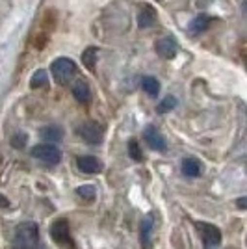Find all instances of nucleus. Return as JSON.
<instances>
[{
    "label": "nucleus",
    "instance_id": "nucleus-11",
    "mask_svg": "<svg viewBox=\"0 0 247 249\" xmlns=\"http://www.w3.org/2000/svg\"><path fill=\"white\" fill-rule=\"evenodd\" d=\"M153 227H155V218H153V214H147L143 219H141V231H140V234H141V248L149 249L151 246V236H153Z\"/></svg>",
    "mask_w": 247,
    "mask_h": 249
},
{
    "label": "nucleus",
    "instance_id": "nucleus-4",
    "mask_svg": "<svg viewBox=\"0 0 247 249\" xmlns=\"http://www.w3.org/2000/svg\"><path fill=\"white\" fill-rule=\"evenodd\" d=\"M76 134L80 136L82 140H86L88 143L91 145H99L103 142L104 136V128L101 123H95V121H89V123H82L78 128H76Z\"/></svg>",
    "mask_w": 247,
    "mask_h": 249
},
{
    "label": "nucleus",
    "instance_id": "nucleus-20",
    "mask_svg": "<svg viewBox=\"0 0 247 249\" xmlns=\"http://www.w3.org/2000/svg\"><path fill=\"white\" fill-rule=\"evenodd\" d=\"M175 106H176V99H175V97H165L164 101L158 104V108H156V110H158L160 114H165V112L173 110Z\"/></svg>",
    "mask_w": 247,
    "mask_h": 249
},
{
    "label": "nucleus",
    "instance_id": "nucleus-12",
    "mask_svg": "<svg viewBox=\"0 0 247 249\" xmlns=\"http://www.w3.org/2000/svg\"><path fill=\"white\" fill-rule=\"evenodd\" d=\"M155 22H156V11H155V8L145 4L143 8L140 10V13H138V24H140L141 28H151Z\"/></svg>",
    "mask_w": 247,
    "mask_h": 249
},
{
    "label": "nucleus",
    "instance_id": "nucleus-15",
    "mask_svg": "<svg viewBox=\"0 0 247 249\" xmlns=\"http://www.w3.org/2000/svg\"><path fill=\"white\" fill-rule=\"evenodd\" d=\"M141 88H143L145 93L151 95V97H156V95L160 93V82L156 80L155 76H143V80H141Z\"/></svg>",
    "mask_w": 247,
    "mask_h": 249
},
{
    "label": "nucleus",
    "instance_id": "nucleus-16",
    "mask_svg": "<svg viewBox=\"0 0 247 249\" xmlns=\"http://www.w3.org/2000/svg\"><path fill=\"white\" fill-rule=\"evenodd\" d=\"M97 56H99V51H97L95 47H88V49L82 52V63L86 65V69H89V71H93V69H95Z\"/></svg>",
    "mask_w": 247,
    "mask_h": 249
},
{
    "label": "nucleus",
    "instance_id": "nucleus-9",
    "mask_svg": "<svg viewBox=\"0 0 247 249\" xmlns=\"http://www.w3.org/2000/svg\"><path fill=\"white\" fill-rule=\"evenodd\" d=\"M72 95H74V99L78 101L80 104H89L91 101V88H89V84L82 80V78H78V80H74L72 82Z\"/></svg>",
    "mask_w": 247,
    "mask_h": 249
},
{
    "label": "nucleus",
    "instance_id": "nucleus-13",
    "mask_svg": "<svg viewBox=\"0 0 247 249\" xmlns=\"http://www.w3.org/2000/svg\"><path fill=\"white\" fill-rule=\"evenodd\" d=\"M182 173L186 177H199L203 173V164L197 158H184L182 160Z\"/></svg>",
    "mask_w": 247,
    "mask_h": 249
},
{
    "label": "nucleus",
    "instance_id": "nucleus-2",
    "mask_svg": "<svg viewBox=\"0 0 247 249\" xmlns=\"http://www.w3.org/2000/svg\"><path fill=\"white\" fill-rule=\"evenodd\" d=\"M51 71L54 80L60 84V86H67L72 80V76L76 74V65L71 58H56L51 65Z\"/></svg>",
    "mask_w": 247,
    "mask_h": 249
},
{
    "label": "nucleus",
    "instance_id": "nucleus-24",
    "mask_svg": "<svg viewBox=\"0 0 247 249\" xmlns=\"http://www.w3.org/2000/svg\"><path fill=\"white\" fill-rule=\"evenodd\" d=\"M238 207L246 208V197H240V201H238Z\"/></svg>",
    "mask_w": 247,
    "mask_h": 249
},
{
    "label": "nucleus",
    "instance_id": "nucleus-23",
    "mask_svg": "<svg viewBox=\"0 0 247 249\" xmlns=\"http://www.w3.org/2000/svg\"><path fill=\"white\" fill-rule=\"evenodd\" d=\"M0 208H10V199L0 194Z\"/></svg>",
    "mask_w": 247,
    "mask_h": 249
},
{
    "label": "nucleus",
    "instance_id": "nucleus-18",
    "mask_svg": "<svg viewBox=\"0 0 247 249\" xmlns=\"http://www.w3.org/2000/svg\"><path fill=\"white\" fill-rule=\"evenodd\" d=\"M208 24H210V17H208V15H199V17H195V19L192 21L190 30L194 32V34H201L203 30L208 28Z\"/></svg>",
    "mask_w": 247,
    "mask_h": 249
},
{
    "label": "nucleus",
    "instance_id": "nucleus-5",
    "mask_svg": "<svg viewBox=\"0 0 247 249\" xmlns=\"http://www.w3.org/2000/svg\"><path fill=\"white\" fill-rule=\"evenodd\" d=\"M201 236H203V242H205V249H217L219 244H221V231L212 225V223H205V221H197L195 223Z\"/></svg>",
    "mask_w": 247,
    "mask_h": 249
},
{
    "label": "nucleus",
    "instance_id": "nucleus-14",
    "mask_svg": "<svg viewBox=\"0 0 247 249\" xmlns=\"http://www.w3.org/2000/svg\"><path fill=\"white\" fill-rule=\"evenodd\" d=\"M39 134L43 140H47V143H54V142H60L63 138V130L56 124H49V126H43Z\"/></svg>",
    "mask_w": 247,
    "mask_h": 249
},
{
    "label": "nucleus",
    "instance_id": "nucleus-7",
    "mask_svg": "<svg viewBox=\"0 0 247 249\" xmlns=\"http://www.w3.org/2000/svg\"><path fill=\"white\" fill-rule=\"evenodd\" d=\"M143 138L147 142V145L151 147L153 151H160V153L167 151V142H165L164 134L156 126H147L143 132Z\"/></svg>",
    "mask_w": 247,
    "mask_h": 249
},
{
    "label": "nucleus",
    "instance_id": "nucleus-1",
    "mask_svg": "<svg viewBox=\"0 0 247 249\" xmlns=\"http://www.w3.org/2000/svg\"><path fill=\"white\" fill-rule=\"evenodd\" d=\"M13 244H15V249H45L39 238V229L34 221H26L17 227Z\"/></svg>",
    "mask_w": 247,
    "mask_h": 249
},
{
    "label": "nucleus",
    "instance_id": "nucleus-3",
    "mask_svg": "<svg viewBox=\"0 0 247 249\" xmlns=\"http://www.w3.org/2000/svg\"><path fill=\"white\" fill-rule=\"evenodd\" d=\"M32 156L41 160L43 164H49V166H54L62 160V151L54 143H39L32 149Z\"/></svg>",
    "mask_w": 247,
    "mask_h": 249
},
{
    "label": "nucleus",
    "instance_id": "nucleus-22",
    "mask_svg": "<svg viewBox=\"0 0 247 249\" xmlns=\"http://www.w3.org/2000/svg\"><path fill=\"white\" fill-rule=\"evenodd\" d=\"M26 134H15L13 136V140H11V145L15 147V149H22V147L26 145Z\"/></svg>",
    "mask_w": 247,
    "mask_h": 249
},
{
    "label": "nucleus",
    "instance_id": "nucleus-17",
    "mask_svg": "<svg viewBox=\"0 0 247 249\" xmlns=\"http://www.w3.org/2000/svg\"><path fill=\"white\" fill-rule=\"evenodd\" d=\"M47 82H49V74H47V71H45V69H37L35 73L32 74L30 88H32V89H37V88H45V86H47Z\"/></svg>",
    "mask_w": 247,
    "mask_h": 249
},
{
    "label": "nucleus",
    "instance_id": "nucleus-19",
    "mask_svg": "<svg viewBox=\"0 0 247 249\" xmlns=\"http://www.w3.org/2000/svg\"><path fill=\"white\" fill-rule=\"evenodd\" d=\"M95 188L89 186V184H86V186H80V188H76V196L78 197H82V199H88V201H93L95 199Z\"/></svg>",
    "mask_w": 247,
    "mask_h": 249
},
{
    "label": "nucleus",
    "instance_id": "nucleus-10",
    "mask_svg": "<svg viewBox=\"0 0 247 249\" xmlns=\"http://www.w3.org/2000/svg\"><path fill=\"white\" fill-rule=\"evenodd\" d=\"M76 166L82 173H88V175H93V173H99L103 169V162L95 156H80L76 160Z\"/></svg>",
    "mask_w": 247,
    "mask_h": 249
},
{
    "label": "nucleus",
    "instance_id": "nucleus-6",
    "mask_svg": "<svg viewBox=\"0 0 247 249\" xmlns=\"http://www.w3.org/2000/svg\"><path fill=\"white\" fill-rule=\"evenodd\" d=\"M51 236L54 242H58L60 246H71V232H69V223L67 219H56L51 227Z\"/></svg>",
    "mask_w": 247,
    "mask_h": 249
},
{
    "label": "nucleus",
    "instance_id": "nucleus-8",
    "mask_svg": "<svg viewBox=\"0 0 247 249\" xmlns=\"http://www.w3.org/2000/svg\"><path fill=\"white\" fill-rule=\"evenodd\" d=\"M156 52H158L164 60H173L176 56V52H178V43H176L173 37L164 36V37H160V39L156 41Z\"/></svg>",
    "mask_w": 247,
    "mask_h": 249
},
{
    "label": "nucleus",
    "instance_id": "nucleus-21",
    "mask_svg": "<svg viewBox=\"0 0 247 249\" xmlns=\"http://www.w3.org/2000/svg\"><path fill=\"white\" fill-rule=\"evenodd\" d=\"M128 155L132 156V160H136V162L143 160V156H141V151H140V145H138V142H136V140L128 142Z\"/></svg>",
    "mask_w": 247,
    "mask_h": 249
}]
</instances>
